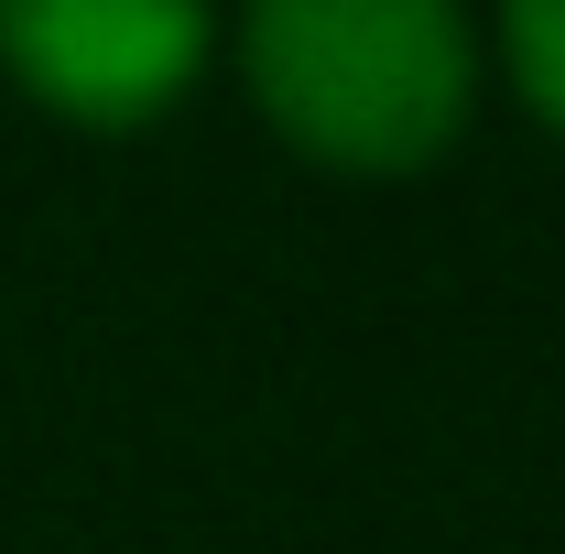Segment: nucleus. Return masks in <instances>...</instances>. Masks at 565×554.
I'll return each instance as SVG.
<instances>
[{"mask_svg": "<svg viewBox=\"0 0 565 554\" xmlns=\"http://www.w3.org/2000/svg\"><path fill=\"white\" fill-rule=\"evenodd\" d=\"M239 66L273 131L338 174H414L468 120L457 0H250Z\"/></svg>", "mask_w": 565, "mask_h": 554, "instance_id": "nucleus-1", "label": "nucleus"}, {"mask_svg": "<svg viewBox=\"0 0 565 554\" xmlns=\"http://www.w3.org/2000/svg\"><path fill=\"white\" fill-rule=\"evenodd\" d=\"M207 55V0H0V66L55 120L141 131Z\"/></svg>", "mask_w": 565, "mask_h": 554, "instance_id": "nucleus-2", "label": "nucleus"}, {"mask_svg": "<svg viewBox=\"0 0 565 554\" xmlns=\"http://www.w3.org/2000/svg\"><path fill=\"white\" fill-rule=\"evenodd\" d=\"M500 33H511V76H522V98L565 131V0H500Z\"/></svg>", "mask_w": 565, "mask_h": 554, "instance_id": "nucleus-3", "label": "nucleus"}]
</instances>
